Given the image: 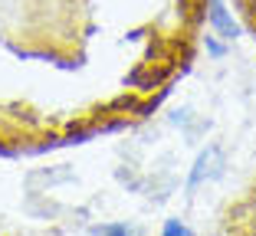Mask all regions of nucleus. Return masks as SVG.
Masks as SVG:
<instances>
[{"instance_id": "nucleus-1", "label": "nucleus", "mask_w": 256, "mask_h": 236, "mask_svg": "<svg viewBox=\"0 0 256 236\" xmlns=\"http://www.w3.org/2000/svg\"><path fill=\"white\" fill-rule=\"evenodd\" d=\"M224 174V154H220V148H207V151L197 158L194 171H190V191L194 187H200L204 181H214V177Z\"/></svg>"}, {"instance_id": "nucleus-2", "label": "nucleus", "mask_w": 256, "mask_h": 236, "mask_svg": "<svg viewBox=\"0 0 256 236\" xmlns=\"http://www.w3.org/2000/svg\"><path fill=\"white\" fill-rule=\"evenodd\" d=\"M210 23L220 30V36H224V39H234L236 36V23L226 16V10H224L220 0H210Z\"/></svg>"}, {"instance_id": "nucleus-3", "label": "nucleus", "mask_w": 256, "mask_h": 236, "mask_svg": "<svg viewBox=\"0 0 256 236\" xmlns=\"http://www.w3.org/2000/svg\"><path fill=\"white\" fill-rule=\"evenodd\" d=\"M96 233H106V236H125V233H132V227H96Z\"/></svg>"}, {"instance_id": "nucleus-4", "label": "nucleus", "mask_w": 256, "mask_h": 236, "mask_svg": "<svg viewBox=\"0 0 256 236\" xmlns=\"http://www.w3.org/2000/svg\"><path fill=\"white\" fill-rule=\"evenodd\" d=\"M164 233H168V236H178V233H188V227H184V223H168Z\"/></svg>"}]
</instances>
